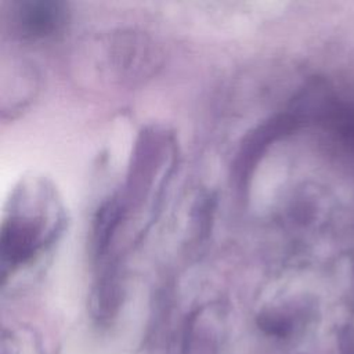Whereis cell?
<instances>
[{"instance_id": "1", "label": "cell", "mask_w": 354, "mask_h": 354, "mask_svg": "<svg viewBox=\"0 0 354 354\" xmlns=\"http://www.w3.org/2000/svg\"><path fill=\"white\" fill-rule=\"evenodd\" d=\"M64 228L65 207L55 185L44 176H24L4 209L0 235L3 275L40 260Z\"/></svg>"}, {"instance_id": "2", "label": "cell", "mask_w": 354, "mask_h": 354, "mask_svg": "<svg viewBox=\"0 0 354 354\" xmlns=\"http://www.w3.org/2000/svg\"><path fill=\"white\" fill-rule=\"evenodd\" d=\"M15 32L26 40H46L61 33L68 21V6L61 1H19L12 12Z\"/></svg>"}, {"instance_id": "3", "label": "cell", "mask_w": 354, "mask_h": 354, "mask_svg": "<svg viewBox=\"0 0 354 354\" xmlns=\"http://www.w3.org/2000/svg\"><path fill=\"white\" fill-rule=\"evenodd\" d=\"M111 58L123 77H140L156 65V51L148 37L138 33H120L111 43Z\"/></svg>"}, {"instance_id": "4", "label": "cell", "mask_w": 354, "mask_h": 354, "mask_svg": "<svg viewBox=\"0 0 354 354\" xmlns=\"http://www.w3.org/2000/svg\"><path fill=\"white\" fill-rule=\"evenodd\" d=\"M343 354H354V329L346 328L340 340Z\"/></svg>"}]
</instances>
